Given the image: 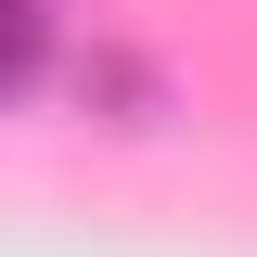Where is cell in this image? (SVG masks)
Returning <instances> with one entry per match:
<instances>
[{"instance_id": "cell-2", "label": "cell", "mask_w": 257, "mask_h": 257, "mask_svg": "<svg viewBox=\"0 0 257 257\" xmlns=\"http://www.w3.org/2000/svg\"><path fill=\"white\" fill-rule=\"evenodd\" d=\"M39 64H52V0H0V103H26Z\"/></svg>"}, {"instance_id": "cell-1", "label": "cell", "mask_w": 257, "mask_h": 257, "mask_svg": "<svg viewBox=\"0 0 257 257\" xmlns=\"http://www.w3.org/2000/svg\"><path fill=\"white\" fill-rule=\"evenodd\" d=\"M77 103H103V128H155L167 116V77L142 52H90V64H77Z\"/></svg>"}]
</instances>
